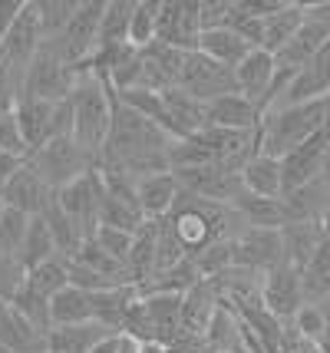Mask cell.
Wrapping results in <instances>:
<instances>
[{"mask_svg":"<svg viewBox=\"0 0 330 353\" xmlns=\"http://www.w3.org/2000/svg\"><path fill=\"white\" fill-rule=\"evenodd\" d=\"M327 310L317 307V304H304V307L298 310V317H294V334H298L300 340H307L311 347H317L320 350V343H324V337H327Z\"/></svg>","mask_w":330,"mask_h":353,"instance_id":"f546056e","label":"cell"},{"mask_svg":"<svg viewBox=\"0 0 330 353\" xmlns=\"http://www.w3.org/2000/svg\"><path fill=\"white\" fill-rule=\"evenodd\" d=\"M198 37H202L198 3L195 0H162L156 43H165L172 50L189 53V50H198Z\"/></svg>","mask_w":330,"mask_h":353,"instance_id":"ba28073f","label":"cell"},{"mask_svg":"<svg viewBox=\"0 0 330 353\" xmlns=\"http://www.w3.org/2000/svg\"><path fill=\"white\" fill-rule=\"evenodd\" d=\"M79 70L63 60V53L43 40L40 53L33 57L23 77V96L20 99H40V103H66L76 90Z\"/></svg>","mask_w":330,"mask_h":353,"instance_id":"277c9868","label":"cell"},{"mask_svg":"<svg viewBox=\"0 0 330 353\" xmlns=\"http://www.w3.org/2000/svg\"><path fill=\"white\" fill-rule=\"evenodd\" d=\"M0 152L20 155V159H27V155H30L27 142H23V136H20L17 112H10V116H0Z\"/></svg>","mask_w":330,"mask_h":353,"instance_id":"1f68e13d","label":"cell"},{"mask_svg":"<svg viewBox=\"0 0 330 353\" xmlns=\"http://www.w3.org/2000/svg\"><path fill=\"white\" fill-rule=\"evenodd\" d=\"M330 152V129L317 132L314 139H307L300 149H294L291 155H284V195L298 192L304 185H311L314 179H320L324 172V159Z\"/></svg>","mask_w":330,"mask_h":353,"instance_id":"7c38bea8","label":"cell"},{"mask_svg":"<svg viewBox=\"0 0 330 353\" xmlns=\"http://www.w3.org/2000/svg\"><path fill=\"white\" fill-rule=\"evenodd\" d=\"M23 284H27L33 294H40L43 301H53L60 291L70 288V261L56 254V258L43 261L40 268L27 271V281H23Z\"/></svg>","mask_w":330,"mask_h":353,"instance_id":"d4e9b609","label":"cell"},{"mask_svg":"<svg viewBox=\"0 0 330 353\" xmlns=\"http://www.w3.org/2000/svg\"><path fill=\"white\" fill-rule=\"evenodd\" d=\"M175 90L189 92V96L202 99V103H212V99H218V96L238 92L235 70L208 60L198 50H189V53H182V73H178V86H175Z\"/></svg>","mask_w":330,"mask_h":353,"instance_id":"52a82bcc","label":"cell"},{"mask_svg":"<svg viewBox=\"0 0 330 353\" xmlns=\"http://www.w3.org/2000/svg\"><path fill=\"white\" fill-rule=\"evenodd\" d=\"M158 10H162V0H139L136 3V14H132V23H129V46L145 50V46L156 43Z\"/></svg>","mask_w":330,"mask_h":353,"instance_id":"f1b7e54d","label":"cell"},{"mask_svg":"<svg viewBox=\"0 0 330 353\" xmlns=\"http://www.w3.org/2000/svg\"><path fill=\"white\" fill-rule=\"evenodd\" d=\"M241 188L254 199H284V162L274 155L254 152L238 172Z\"/></svg>","mask_w":330,"mask_h":353,"instance_id":"ac0fdd59","label":"cell"},{"mask_svg":"<svg viewBox=\"0 0 330 353\" xmlns=\"http://www.w3.org/2000/svg\"><path fill=\"white\" fill-rule=\"evenodd\" d=\"M119 330H112L106 323H76V327H50L47 350L50 353H90L99 347L106 337H116Z\"/></svg>","mask_w":330,"mask_h":353,"instance_id":"44dd1931","label":"cell"},{"mask_svg":"<svg viewBox=\"0 0 330 353\" xmlns=\"http://www.w3.org/2000/svg\"><path fill=\"white\" fill-rule=\"evenodd\" d=\"M43 46V30H40V17H37V3H27V10L20 14L7 37L0 40V63L14 66L20 73H27V66Z\"/></svg>","mask_w":330,"mask_h":353,"instance_id":"8fae6325","label":"cell"},{"mask_svg":"<svg viewBox=\"0 0 330 353\" xmlns=\"http://www.w3.org/2000/svg\"><path fill=\"white\" fill-rule=\"evenodd\" d=\"M304 3H291V0H284L281 10H274L271 17L261 20V50L271 53V57H278L284 46L294 40V33L304 27Z\"/></svg>","mask_w":330,"mask_h":353,"instance_id":"ffe728a7","label":"cell"},{"mask_svg":"<svg viewBox=\"0 0 330 353\" xmlns=\"http://www.w3.org/2000/svg\"><path fill=\"white\" fill-rule=\"evenodd\" d=\"M235 264L248 268L258 274L274 271L278 264H284V238L281 231L271 228H245L235 238Z\"/></svg>","mask_w":330,"mask_h":353,"instance_id":"30bf717a","label":"cell"},{"mask_svg":"<svg viewBox=\"0 0 330 353\" xmlns=\"http://www.w3.org/2000/svg\"><path fill=\"white\" fill-rule=\"evenodd\" d=\"M327 129V103H300V106H281L265 112L258 125V152L284 159L300 149L307 139Z\"/></svg>","mask_w":330,"mask_h":353,"instance_id":"7a4b0ae2","label":"cell"},{"mask_svg":"<svg viewBox=\"0 0 330 353\" xmlns=\"http://www.w3.org/2000/svg\"><path fill=\"white\" fill-rule=\"evenodd\" d=\"M20 264L33 271V268H40L43 261L50 258H56V241H53V234H50V225L47 218H30V228H27V238H23V245H20Z\"/></svg>","mask_w":330,"mask_h":353,"instance_id":"4316f807","label":"cell"},{"mask_svg":"<svg viewBox=\"0 0 330 353\" xmlns=\"http://www.w3.org/2000/svg\"><path fill=\"white\" fill-rule=\"evenodd\" d=\"M261 304H265L278 321H294L298 310L304 307V284L300 271L284 261L274 271H267L261 281Z\"/></svg>","mask_w":330,"mask_h":353,"instance_id":"9c48e42d","label":"cell"},{"mask_svg":"<svg viewBox=\"0 0 330 353\" xmlns=\"http://www.w3.org/2000/svg\"><path fill=\"white\" fill-rule=\"evenodd\" d=\"M139 353H169L162 343H139Z\"/></svg>","mask_w":330,"mask_h":353,"instance_id":"d590c367","label":"cell"},{"mask_svg":"<svg viewBox=\"0 0 330 353\" xmlns=\"http://www.w3.org/2000/svg\"><path fill=\"white\" fill-rule=\"evenodd\" d=\"M178 195H182V188H178V179L172 172H158V175L136 182V201H139V212L145 221L169 218L172 208L178 205Z\"/></svg>","mask_w":330,"mask_h":353,"instance_id":"9a60e30c","label":"cell"},{"mask_svg":"<svg viewBox=\"0 0 330 353\" xmlns=\"http://www.w3.org/2000/svg\"><path fill=\"white\" fill-rule=\"evenodd\" d=\"M132 238L136 234H129V231H119V228H96V234H93V241L110 258H116V261H123L126 264L129 261V251H132Z\"/></svg>","mask_w":330,"mask_h":353,"instance_id":"4dcf8cb0","label":"cell"},{"mask_svg":"<svg viewBox=\"0 0 330 353\" xmlns=\"http://www.w3.org/2000/svg\"><path fill=\"white\" fill-rule=\"evenodd\" d=\"M274 77H278V63L265 50H251L245 60L235 66V90L251 99L254 106L261 109V116L267 112V99L274 90Z\"/></svg>","mask_w":330,"mask_h":353,"instance_id":"4fadbf2b","label":"cell"},{"mask_svg":"<svg viewBox=\"0 0 330 353\" xmlns=\"http://www.w3.org/2000/svg\"><path fill=\"white\" fill-rule=\"evenodd\" d=\"M139 0H106L103 23H99V46H123L129 43V23Z\"/></svg>","mask_w":330,"mask_h":353,"instance_id":"484cf974","label":"cell"},{"mask_svg":"<svg viewBox=\"0 0 330 353\" xmlns=\"http://www.w3.org/2000/svg\"><path fill=\"white\" fill-rule=\"evenodd\" d=\"M70 106H73V139L99 162V155L106 149V139H110V129H112L116 92L103 79H96L93 73L79 70L76 90L70 96Z\"/></svg>","mask_w":330,"mask_h":353,"instance_id":"6da1fadb","label":"cell"},{"mask_svg":"<svg viewBox=\"0 0 330 353\" xmlns=\"http://www.w3.org/2000/svg\"><path fill=\"white\" fill-rule=\"evenodd\" d=\"M53 201L83 231V238L90 241L96 228H99V205H103V175H99V169H93L90 175H83L76 182L63 185V188H56Z\"/></svg>","mask_w":330,"mask_h":353,"instance_id":"8992f818","label":"cell"},{"mask_svg":"<svg viewBox=\"0 0 330 353\" xmlns=\"http://www.w3.org/2000/svg\"><path fill=\"white\" fill-rule=\"evenodd\" d=\"M27 3H30V0H0V40H3L7 30L20 20V14L27 10Z\"/></svg>","mask_w":330,"mask_h":353,"instance_id":"d6a6232c","label":"cell"},{"mask_svg":"<svg viewBox=\"0 0 330 353\" xmlns=\"http://www.w3.org/2000/svg\"><path fill=\"white\" fill-rule=\"evenodd\" d=\"M50 201H53V188H50L27 162H23V169L7 182V188L0 192V205H10V208H17V212H23V215H30V218L43 215L50 208Z\"/></svg>","mask_w":330,"mask_h":353,"instance_id":"5bb4252c","label":"cell"},{"mask_svg":"<svg viewBox=\"0 0 330 353\" xmlns=\"http://www.w3.org/2000/svg\"><path fill=\"white\" fill-rule=\"evenodd\" d=\"M103 10H106V0H79V10H76V17L70 20V27H66L56 40H47V43L56 46L70 66L83 70L86 63L93 60L96 50H99Z\"/></svg>","mask_w":330,"mask_h":353,"instance_id":"5b68a950","label":"cell"},{"mask_svg":"<svg viewBox=\"0 0 330 353\" xmlns=\"http://www.w3.org/2000/svg\"><path fill=\"white\" fill-rule=\"evenodd\" d=\"M76 323H99V291L66 288L50 301V327H76Z\"/></svg>","mask_w":330,"mask_h":353,"instance_id":"e0dca14e","label":"cell"},{"mask_svg":"<svg viewBox=\"0 0 330 353\" xmlns=\"http://www.w3.org/2000/svg\"><path fill=\"white\" fill-rule=\"evenodd\" d=\"M0 353H3V350H0Z\"/></svg>","mask_w":330,"mask_h":353,"instance_id":"74e56055","label":"cell"},{"mask_svg":"<svg viewBox=\"0 0 330 353\" xmlns=\"http://www.w3.org/2000/svg\"><path fill=\"white\" fill-rule=\"evenodd\" d=\"M23 162L27 159H20V155H10V152H0V192L7 188V182L14 179L17 172L23 169Z\"/></svg>","mask_w":330,"mask_h":353,"instance_id":"836d02e7","label":"cell"},{"mask_svg":"<svg viewBox=\"0 0 330 353\" xmlns=\"http://www.w3.org/2000/svg\"><path fill=\"white\" fill-rule=\"evenodd\" d=\"M300 284H304V304L324 307L330 301V234H324L314 258L300 271Z\"/></svg>","mask_w":330,"mask_h":353,"instance_id":"cb8c5ba5","label":"cell"},{"mask_svg":"<svg viewBox=\"0 0 330 353\" xmlns=\"http://www.w3.org/2000/svg\"><path fill=\"white\" fill-rule=\"evenodd\" d=\"M119 353H139V340H132L123 334V343H119Z\"/></svg>","mask_w":330,"mask_h":353,"instance_id":"e575fe53","label":"cell"},{"mask_svg":"<svg viewBox=\"0 0 330 353\" xmlns=\"http://www.w3.org/2000/svg\"><path fill=\"white\" fill-rule=\"evenodd\" d=\"M27 165L56 192V188H63V185L90 175L99 162H96L93 155L86 152L73 136H56V139H50L47 145L33 149V152L27 155Z\"/></svg>","mask_w":330,"mask_h":353,"instance_id":"3957f363","label":"cell"},{"mask_svg":"<svg viewBox=\"0 0 330 353\" xmlns=\"http://www.w3.org/2000/svg\"><path fill=\"white\" fill-rule=\"evenodd\" d=\"M79 0H37V17H40V30L43 40H56L70 27V20L76 17Z\"/></svg>","mask_w":330,"mask_h":353,"instance_id":"83f0119b","label":"cell"},{"mask_svg":"<svg viewBox=\"0 0 330 353\" xmlns=\"http://www.w3.org/2000/svg\"><path fill=\"white\" fill-rule=\"evenodd\" d=\"M0 350L3 353H43L47 334L30 323L14 304H0Z\"/></svg>","mask_w":330,"mask_h":353,"instance_id":"2e32d148","label":"cell"},{"mask_svg":"<svg viewBox=\"0 0 330 353\" xmlns=\"http://www.w3.org/2000/svg\"><path fill=\"white\" fill-rule=\"evenodd\" d=\"M251 50L254 46L248 43L241 33L228 30V27H221V30H202V37H198V53H205L208 60L221 63V66H228V70H235Z\"/></svg>","mask_w":330,"mask_h":353,"instance_id":"603a6c76","label":"cell"},{"mask_svg":"<svg viewBox=\"0 0 330 353\" xmlns=\"http://www.w3.org/2000/svg\"><path fill=\"white\" fill-rule=\"evenodd\" d=\"M261 109L241 92H228L208 103V125L215 129H235V132H254L261 125Z\"/></svg>","mask_w":330,"mask_h":353,"instance_id":"d6986e66","label":"cell"},{"mask_svg":"<svg viewBox=\"0 0 330 353\" xmlns=\"http://www.w3.org/2000/svg\"><path fill=\"white\" fill-rule=\"evenodd\" d=\"M43 353H50V350H43Z\"/></svg>","mask_w":330,"mask_h":353,"instance_id":"8d00e7d4","label":"cell"},{"mask_svg":"<svg viewBox=\"0 0 330 353\" xmlns=\"http://www.w3.org/2000/svg\"><path fill=\"white\" fill-rule=\"evenodd\" d=\"M281 238H284V261L291 268L304 271L307 261L314 258L317 245L324 241V228L320 221H291L287 228H281Z\"/></svg>","mask_w":330,"mask_h":353,"instance_id":"7402d4cb","label":"cell"}]
</instances>
